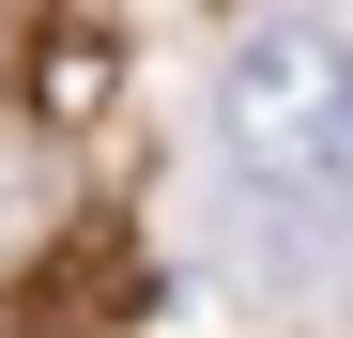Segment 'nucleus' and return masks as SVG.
Segmentation results:
<instances>
[{"instance_id":"obj_1","label":"nucleus","mask_w":353,"mask_h":338,"mask_svg":"<svg viewBox=\"0 0 353 338\" xmlns=\"http://www.w3.org/2000/svg\"><path fill=\"white\" fill-rule=\"evenodd\" d=\"M215 123H230V154H261L276 185L353 200V31L261 16V31L215 62Z\"/></svg>"},{"instance_id":"obj_2","label":"nucleus","mask_w":353,"mask_h":338,"mask_svg":"<svg viewBox=\"0 0 353 338\" xmlns=\"http://www.w3.org/2000/svg\"><path fill=\"white\" fill-rule=\"evenodd\" d=\"M31 108H46V123H77V108H108V46H92V31H62V46L31 62Z\"/></svg>"}]
</instances>
